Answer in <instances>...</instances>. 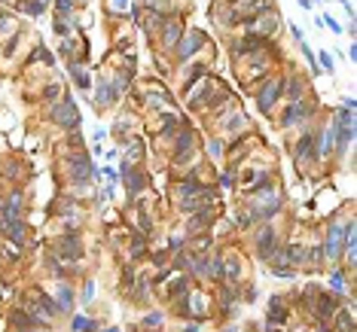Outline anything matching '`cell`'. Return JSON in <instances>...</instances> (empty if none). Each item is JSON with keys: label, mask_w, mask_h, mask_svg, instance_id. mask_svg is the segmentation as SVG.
I'll return each mask as SVG.
<instances>
[{"label": "cell", "mask_w": 357, "mask_h": 332, "mask_svg": "<svg viewBox=\"0 0 357 332\" xmlns=\"http://www.w3.org/2000/svg\"><path fill=\"white\" fill-rule=\"evenodd\" d=\"M52 119H55L58 125H64V128H76V125H79V113H76V107H73L70 98H67L64 104L52 107Z\"/></svg>", "instance_id": "cell-1"}, {"label": "cell", "mask_w": 357, "mask_h": 332, "mask_svg": "<svg viewBox=\"0 0 357 332\" xmlns=\"http://www.w3.org/2000/svg\"><path fill=\"white\" fill-rule=\"evenodd\" d=\"M67 171H70V180L73 183H86L92 177V162L86 156H70L67 159Z\"/></svg>", "instance_id": "cell-2"}, {"label": "cell", "mask_w": 357, "mask_h": 332, "mask_svg": "<svg viewBox=\"0 0 357 332\" xmlns=\"http://www.w3.org/2000/svg\"><path fill=\"white\" fill-rule=\"evenodd\" d=\"M342 241H345V229L342 226H330V232H327V256L330 259H339L342 256Z\"/></svg>", "instance_id": "cell-3"}, {"label": "cell", "mask_w": 357, "mask_h": 332, "mask_svg": "<svg viewBox=\"0 0 357 332\" xmlns=\"http://www.w3.org/2000/svg\"><path fill=\"white\" fill-rule=\"evenodd\" d=\"M284 85H281V79H272L263 92H260V110L266 113V110H272V104L278 101V92H281Z\"/></svg>", "instance_id": "cell-4"}, {"label": "cell", "mask_w": 357, "mask_h": 332, "mask_svg": "<svg viewBox=\"0 0 357 332\" xmlns=\"http://www.w3.org/2000/svg\"><path fill=\"white\" fill-rule=\"evenodd\" d=\"M309 113H312V107H309V104L293 101V104H290V110L281 116V125H293V122H299V119H303V116H309Z\"/></svg>", "instance_id": "cell-5"}, {"label": "cell", "mask_w": 357, "mask_h": 332, "mask_svg": "<svg viewBox=\"0 0 357 332\" xmlns=\"http://www.w3.org/2000/svg\"><path fill=\"white\" fill-rule=\"evenodd\" d=\"M257 250H260V256H263V259H269V256H272V250H275V232H272L269 226L260 232V238H257Z\"/></svg>", "instance_id": "cell-6"}, {"label": "cell", "mask_w": 357, "mask_h": 332, "mask_svg": "<svg viewBox=\"0 0 357 332\" xmlns=\"http://www.w3.org/2000/svg\"><path fill=\"white\" fill-rule=\"evenodd\" d=\"M202 43H205V34H202V31H193V34H189V37H186V40L180 43L177 55H180V58H186V55H193V52H196V49H199Z\"/></svg>", "instance_id": "cell-7"}, {"label": "cell", "mask_w": 357, "mask_h": 332, "mask_svg": "<svg viewBox=\"0 0 357 332\" xmlns=\"http://www.w3.org/2000/svg\"><path fill=\"white\" fill-rule=\"evenodd\" d=\"M58 253L67 256V259H79V256H83V247H79V241L70 235V238H61V241H58Z\"/></svg>", "instance_id": "cell-8"}, {"label": "cell", "mask_w": 357, "mask_h": 332, "mask_svg": "<svg viewBox=\"0 0 357 332\" xmlns=\"http://www.w3.org/2000/svg\"><path fill=\"white\" fill-rule=\"evenodd\" d=\"M284 256H287V262H293V265H306V262H309V250L299 247V244H290V247L284 250Z\"/></svg>", "instance_id": "cell-9"}, {"label": "cell", "mask_w": 357, "mask_h": 332, "mask_svg": "<svg viewBox=\"0 0 357 332\" xmlns=\"http://www.w3.org/2000/svg\"><path fill=\"white\" fill-rule=\"evenodd\" d=\"M177 37H180V21H168V27L162 31V43L171 49V46H177Z\"/></svg>", "instance_id": "cell-10"}, {"label": "cell", "mask_w": 357, "mask_h": 332, "mask_svg": "<svg viewBox=\"0 0 357 332\" xmlns=\"http://www.w3.org/2000/svg\"><path fill=\"white\" fill-rule=\"evenodd\" d=\"M122 174H125V180H128V192L138 195V192L144 189V177H141L138 171H131V168H122Z\"/></svg>", "instance_id": "cell-11"}, {"label": "cell", "mask_w": 357, "mask_h": 332, "mask_svg": "<svg viewBox=\"0 0 357 332\" xmlns=\"http://www.w3.org/2000/svg\"><path fill=\"white\" fill-rule=\"evenodd\" d=\"M12 326H18V329H34L37 326V317H28V311H15L12 314Z\"/></svg>", "instance_id": "cell-12"}, {"label": "cell", "mask_w": 357, "mask_h": 332, "mask_svg": "<svg viewBox=\"0 0 357 332\" xmlns=\"http://www.w3.org/2000/svg\"><path fill=\"white\" fill-rule=\"evenodd\" d=\"M309 156H315V137H303L299 146H296V159L299 162H306Z\"/></svg>", "instance_id": "cell-13"}, {"label": "cell", "mask_w": 357, "mask_h": 332, "mask_svg": "<svg viewBox=\"0 0 357 332\" xmlns=\"http://www.w3.org/2000/svg\"><path fill=\"white\" fill-rule=\"evenodd\" d=\"M330 287H333L336 296H345V290H348V284H345V271H333V275H330Z\"/></svg>", "instance_id": "cell-14"}, {"label": "cell", "mask_w": 357, "mask_h": 332, "mask_svg": "<svg viewBox=\"0 0 357 332\" xmlns=\"http://www.w3.org/2000/svg\"><path fill=\"white\" fill-rule=\"evenodd\" d=\"M70 305H73V290L58 287V311H70Z\"/></svg>", "instance_id": "cell-15"}, {"label": "cell", "mask_w": 357, "mask_h": 332, "mask_svg": "<svg viewBox=\"0 0 357 332\" xmlns=\"http://www.w3.org/2000/svg\"><path fill=\"white\" fill-rule=\"evenodd\" d=\"M336 326L342 332H354V314L351 311H339L336 314Z\"/></svg>", "instance_id": "cell-16"}, {"label": "cell", "mask_w": 357, "mask_h": 332, "mask_svg": "<svg viewBox=\"0 0 357 332\" xmlns=\"http://www.w3.org/2000/svg\"><path fill=\"white\" fill-rule=\"evenodd\" d=\"M284 320H287V311H284V308H281V302L275 299V302H272V308H269V323H284Z\"/></svg>", "instance_id": "cell-17"}, {"label": "cell", "mask_w": 357, "mask_h": 332, "mask_svg": "<svg viewBox=\"0 0 357 332\" xmlns=\"http://www.w3.org/2000/svg\"><path fill=\"white\" fill-rule=\"evenodd\" d=\"M113 98H116L113 85H110V82H101V85H98V104H110Z\"/></svg>", "instance_id": "cell-18"}, {"label": "cell", "mask_w": 357, "mask_h": 332, "mask_svg": "<svg viewBox=\"0 0 357 332\" xmlns=\"http://www.w3.org/2000/svg\"><path fill=\"white\" fill-rule=\"evenodd\" d=\"M287 98H290V101H299V98H303V82H299V79H290V82H287Z\"/></svg>", "instance_id": "cell-19"}, {"label": "cell", "mask_w": 357, "mask_h": 332, "mask_svg": "<svg viewBox=\"0 0 357 332\" xmlns=\"http://www.w3.org/2000/svg\"><path fill=\"white\" fill-rule=\"evenodd\" d=\"M37 302H40V305H43V308H46L49 314H58V305H55V302H52V299H49V296H46L43 290L37 293Z\"/></svg>", "instance_id": "cell-20"}, {"label": "cell", "mask_w": 357, "mask_h": 332, "mask_svg": "<svg viewBox=\"0 0 357 332\" xmlns=\"http://www.w3.org/2000/svg\"><path fill=\"white\" fill-rule=\"evenodd\" d=\"M70 73H73V79H76V85H83V88H89V76L83 73V67H70Z\"/></svg>", "instance_id": "cell-21"}, {"label": "cell", "mask_w": 357, "mask_h": 332, "mask_svg": "<svg viewBox=\"0 0 357 332\" xmlns=\"http://www.w3.org/2000/svg\"><path fill=\"white\" fill-rule=\"evenodd\" d=\"M138 159H141V146H138V143H131V149H128V159H125V168H128L131 162H138Z\"/></svg>", "instance_id": "cell-22"}, {"label": "cell", "mask_w": 357, "mask_h": 332, "mask_svg": "<svg viewBox=\"0 0 357 332\" xmlns=\"http://www.w3.org/2000/svg\"><path fill=\"white\" fill-rule=\"evenodd\" d=\"M73 329H95V323H89V320H86V317H76V320H73Z\"/></svg>", "instance_id": "cell-23"}, {"label": "cell", "mask_w": 357, "mask_h": 332, "mask_svg": "<svg viewBox=\"0 0 357 332\" xmlns=\"http://www.w3.org/2000/svg\"><path fill=\"white\" fill-rule=\"evenodd\" d=\"M321 21H327V27H330V31H336V34H339V31H342V24H339V21H336V18H330V15H324V18H321Z\"/></svg>", "instance_id": "cell-24"}, {"label": "cell", "mask_w": 357, "mask_h": 332, "mask_svg": "<svg viewBox=\"0 0 357 332\" xmlns=\"http://www.w3.org/2000/svg\"><path fill=\"white\" fill-rule=\"evenodd\" d=\"M83 299H86V302H92V299H95V284H92V281L86 284V290H83Z\"/></svg>", "instance_id": "cell-25"}, {"label": "cell", "mask_w": 357, "mask_h": 332, "mask_svg": "<svg viewBox=\"0 0 357 332\" xmlns=\"http://www.w3.org/2000/svg\"><path fill=\"white\" fill-rule=\"evenodd\" d=\"M162 323V314H150V317H144V326H159Z\"/></svg>", "instance_id": "cell-26"}, {"label": "cell", "mask_w": 357, "mask_h": 332, "mask_svg": "<svg viewBox=\"0 0 357 332\" xmlns=\"http://www.w3.org/2000/svg\"><path fill=\"white\" fill-rule=\"evenodd\" d=\"M55 3H58V12H61V15L73 9V0H55Z\"/></svg>", "instance_id": "cell-27"}, {"label": "cell", "mask_w": 357, "mask_h": 332, "mask_svg": "<svg viewBox=\"0 0 357 332\" xmlns=\"http://www.w3.org/2000/svg\"><path fill=\"white\" fill-rule=\"evenodd\" d=\"M43 98H46V101H55V98H58V85H49V88L43 92Z\"/></svg>", "instance_id": "cell-28"}, {"label": "cell", "mask_w": 357, "mask_h": 332, "mask_svg": "<svg viewBox=\"0 0 357 332\" xmlns=\"http://www.w3.org/2000/svg\"><path fill=\"white\" fill-rule=\"evenodd\" d=\"M208 149H211V156H214V159H217V156H220V153H223V146H220V140H214V143H211V146H208Z\"/></svg>", "instance_id": "cell-29"}, {"label": "cell", "mask_w": 357, "mask_h": 332, "mask_svg": "<svg viewBox=\"0 0 357 332\" xmlns=\"http://www.w3.org/2000/svg\"><path fill=\"white\" fill-rule=\"evenodd\" d=\"M55 31H58V34H61V37H64V34H67V31H70V27H67V24H64V21H58V24H55Z\"/></svg>", "instance_id": "cell-30"}, {"label": "cell", "mask_w": 357, "mask_h": 332, "mask_svg": "<svg viewBox=\"0 0 357 332\" xmlns=\"http://www.w3.org/2000/svg\"><path fill=\"white\" fill-rule=\"evenodd\" d=\"M321 64H324V67L330 70V67H333V58H330V55H321Z\"/></svg>", "instance_id": "cell-31"}, {"label": "cell", "mask_w": 357, "mask_h": 332, "mask_svg": "<svg viewBox=\"0 0 357 332\" xmlns=\"http://www.w3.org/2000/svg\"><path fill=\"white\" fill-rule=\"evenodd\" d=\"M113 3H116V9H122V6H125L128 0H113Z\"/></svg>", "instance_id": "cell-32"}, {"label": "cell", "mask_w": 357, "mask_h": 332, "mask_svg": "<svg viewBox=\"0 0 357 332\" xmlns=\"http://www.w3.org/2000/svg\"><path fill=\"white\" fill-rule=\"evenodd\" d=\"M186 332H202V329H199V326H196V323H193V326H186Z\"/></svg>", "instance_id": "cell-33"}, {"label": "cell", "mask_w": 357, "mask_h": 332, "mask_svg": "<svg viewBox=\"0 0 357 332\" xmlns=\"http://www.w3.org/2000/svg\"><path fill=\"white\" fill-rule=\"evenodd\" d=\"M315 332H327V326H324V323H318V329Z\"/></svg>", "instance_id": "cell-34"}, {"label": "cell", "mask_w": 357, "mask_h": 332, "mask_svg": "<svg viewBox=\"0 0 357 332\" xmlns=\"http://www.w3.org/2000/svg\"><path fill=\"white\" fill-rule=\"evenodd\" d=\"M104 332H119V329H104Z\"/></svg>", "instance_id": "cell-35"}]
</instances>
